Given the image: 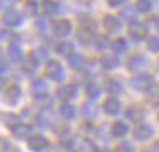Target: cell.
I'll return each mask as SVG.
<instances>
[{
	"label": "cell",
	"instance_id": "e0dca14e",
	"mask_svg": "<svg viewBox=\"0 0 159 152\" xmlns=\"http://www.w3.org/2000/svg\"><path fill=\"white\" fill-rule=\"evenodd\" d=\"M80 28H82L84 33H87V34H91V33L96 29V22H94L93 17H87V16H84L82 19H80Z\"/></svg>",
	"mask_w": 159,
	"mask_h": 152
},
{
	"label": "cell",
	"instance_id": "ab89813d",
	"mask_svg": "<svg viewBox=\"0 0 159 152\" xmlns=\"http://www.w3.org/2000/svg\"><path fill=\"white\" fill-rule=\"evenodd\" d=\"M4 86H5V79L4 77H0V91L4 89Z\"/></svg>",
	"mask_w": 159,
	"mask_h": 152
},
{
	"label": "cell",
	"instance_id": "83f0119b",
	"mask_svg": "<svg viewBox=\"0 0 159 152\" xmlns=\"http://www.w3.org/2000/svg\"><path fill=\"white\" fill-rule=\"evenodd\" d=\"M94 46H96L98 50H103L108 46V38L106 36H98L96 39H94Z\"/></svg>",
	"mask_w": 159,
	"mask_h": 152
},
{
	"label": "cell",
	"instance_id": "f546056e",
	"mask_svg": "<svg viewBox=\"0 0 159 152\" xmlns=\"http://www.w3.org/2000/svg\"><path fill=\"white\" fill-rule=\"evenodd\" d=\"M34 99L41 104H48L50 103V96L46 92H34Z\"/></svg>",
	"mask_w": 159,
	"mask_h": 152
},
{
	"label": "cell",
	"instance_id": "d590c367",
	"mask_svg": "<svg viewBox=\"0 0 159 152\" xmlns=\"http://www.w3.org/2000/svg\"><path fill=\"white\" fill-rule=\"evenodd\" d=\"M116 152H134V149H132L128 144H125V142H123V144H120L116 147Z\"/></svg>",
	"mask_w": 159,
	"mask_h": 152
},
{
	"label": "cell",
	"instance_id": "52a82bcc",
	"mask_svg": "<svg viewBox=\"0 0 159 152\" xmlns=\"http://www.w3.org/2000/svg\"><path fill=\"white\" fill-rule=\"evenodd\" d=\"M19 97H21V89H19V86L11 84V86L7 87V91H5V101H7L9 104H16Z\"/></svg>",
	"mask_w": 159,
	"mask_h": 152
},
{
	"label": "cell",
	"instance_id": "ba28073f",
	"mask_svg": "<svg viewBox=\"0 0 159 152\" xmlns=\"http://www.w3.org/2000/svg\"><path fill=\"white\" fill-rule=\"evenodd\" d=\"M103 108H104V111H106L108 114H116V113H120L121 104H120V101H118L116 97L111 96V97H108V99L104 101Z\"/></svg>",
	"mask_w": 159,
	"mask_h": 152
},
{
	"label": "cell",
	"instance_id": "603a6c76",
	"mask_svg": "<svg viewBox=\"0 0 159 152\" xmlns=\"http://www.w3.org/2000/svg\"><path fill=\"white\" fill-rule=\"evenodd\" d=\"M101 65H103L104 69H115V67L118 65V58L116 56H103V58H101Z\"/></svg>",
	"mask_w": 159,
	"mask_h": 152
},
{
	"label": "cell",
	"instance_id": "b9f144b4",
	"mask_svg": "<svg viewBox=\"0 0 159 152\" xmlns=\"http://www.w3.org/2000/svg\"><path fill=\"white\" fill-rule=\"evenodd\" d=\"M96 152H108V150H96Z\"/></svg>",
	"mask_w": 159,
	"mask_h": 152
},
{
	"label": "cell",
	"instance_id": "d6986e66",
	"mask_svg": "<svg viewBox=\"0 0 159 152\" xmlns=\"http://www.w3.org/2000/svg\"><path fill=\"white\" fill-rule=\"evenodd\" d=\"M111 132H113L115 137H123V135L128 132V128H127V125L121 123V121H115L113 127H111Z\"/></svg>",
	"mask_w": 159,
	"mask_h": 152
},
{
	"label": "cell",
	"instance_id": "f1b7e54d",
	"mask_svg": "<svg viewBox=\"0 0 159 152\" xmlns=\"http://www.w3.org/2000/svg\"><path fill=\"white\" fill-rule=\"evenodd\" d=\"M121 17H123L125 21H134L135 22V11H134V7L125 9V11L121 12Z\"/></svg>",
	"mask_w": 159,
	"mask_h": 152
},
{
	"label": "cell",
	"instance_id": "9c48e42d",
	"mask_svg": "<svg viewBox=\"0 0 159 152\" xmlns=\"http://www.w3.org/2000/svg\"><path fill=\"white\" fill-rule=\"evenodd\" d=\"M103 26L106 28L108 33H115V31H118V29H120V19L115 17V16H104Z\"/></svg>",
	"mask_w": 159,
	"mask_h": 152
},
{
	"label": "cell",
	"instance_id": "4dcf8cb0",
	"mask_svg": "<svg viewBox=\"0 0 159 152\" xmlns=\"http://www.w3.org/2000/svg\"><path fill=\"white\" fill-rule=\"evenodd\" d=\"M84 63V58L80 55H72L70 56V65L74 67V69H77V67H80Z\"/></svg>",
	"mask_w": 159,
	"mask_h": 152
},
{
	"label": "cell",
	"instance_id": "f35d334b",
	"mask_svg": "<svg viewBox=\"0 0 159 152\" xmlns=\"http://www.w3.org/2000/svg\"><path fill=\"white\" fill-rule=\"evenodd\" d=\"M152 152H159V142H156V144L152 145Z\"/></svg>",
	"mask_w": 159,
	"mask_h": 152
},
{
	"label": "cell",
	"instance_id": "8d00e7d4",
	"mask_svg": "<svg viewBox=\"0 0 159 152\" xmlns=\"http://www.w3.org/2000/svg\"><path fill=\"white\" fill-rule=\"evenodd\" d=\"M125 2H127V0H108V5H110V7H120Z\"/></svg>",
	"mask_w": 159,
	"mask_h": 152
},
{
	"label": "cell",
	"instance_id": "ffe728a7",
	"mask_svg": "<svg viewBox=\"0 0 159 152\" xmlns=\"http://www.w3.org/2000/svg\"><path fill=\"white\" fill-rule=\"evenodd\" d=\"M106 89H108V92H111V94H120L121 92V82L120 80H115V79H110L106 82Z\"/></svg>",
	"mask_w": 159,
	"mask_h": 152
},
{
	"label": "cell",
	"instance_id": "5bb4252c",
	"mask_svg": "<svg viewBox=\"0 0 159 152\" xmlns=\"http://www.w3.org/2000/svg\"><path fill=\"white\" fill-rule=\"evenodd\" d=\"M21 67L26 74H31V72H34L36 67H38V60H36L34 56H26V58L22 60Z\"/></svg>",
	"mask_w": 159,
	"mask_h": 152
},
{
	"label": "cell",
	"instance_id": "44dd1931",
	"mask_svg": "<svg viewBox=\"0 0 159 152\" xmlns=\"http://www.w3.org/2000/svg\"><path fill=\"white\" fill-rule=\"evenodd\" d=\"M60 114H62L63 118H74L75 116V108L69 103H63L62 108H60Z\"/></svg>",
	"mask_w": 159,
	"mask_h": 152
},
{
	"label": "cell",
	"instance_id": "ac0fdd59",
	"mask_svg": "<svg viewBox=\"0 0 159 152\" xmlns=\"http://www.w3.org/2000/svg\"><path fill=\"white\" fill-rule=\"evenodd\" d=\"M43 12H45L46 16L57 14V12H58V4L53 2V0H45V2H43Z\"/></svg>",
	"mask_w": 159,
	"mask_h": 152
},
{
	"label": "cell",
	"instance_id": "3957f363",
	"mask_svg": "<svg viewBox=\"0 0 159 152\" xmlns=\"http://www.w3.org/2000/svg\"><path fill=\"white\" fill-rule=\"evenodd\" d=\"M46 75L52 77L53 80H60L63 77L62 65H60L58 62H55V60H50V62L46 63Z\"/></svg>",
	"mask_w": 159,
	"mask_h": 152
},
{
	"label": "cell",
	"instance_id": "5b68a950",
	"mask_svg": "<svg viewBox=\"0 0 159 152\" xmlns=\"http://www.w3.org/2000/svg\"><path fill=\"white\" fill-rule=\"evenodd\" d=\"M75 92H77L75 86L67 84V86H60L58 89H57V97L62 99V101H69V99H72V97L75 96Z\"/></svg>",
	"mask_w": 159,
	"mask_h": 152
},
{
	"label": "cell",
	"instance_id": "74e56055",
	"mask_svg": "<svg viewBox=\"0 0 159 152\" xmlns=\"http://www.w3.org/2000/svg\"><path fill=\"white\" fill-rule=\"evenodd\" d=\"M7 69H9L7 60H5V58H0V74H2V72H7Z\"/></svg>",
	"mask_w": 159,
	"mask_h": 152
},
{
	"label": "cell",
	"instance_id": "484cf974",
	"mask_svg": "<svg viewBox=\"0 0 159 152\" xmlns=\"http://www.w3.org/2000/svg\"><path fill=\"white\" fill-rule=\"evenodd\" d=\"M147 48L151 50L152 53H159V38L157 36H151V38H147Z\"/></svg>",
	"mask_w": 159,
	"mask_h": 152
},
{
	"label": "cell",
	"instance_id": "8fae6325",
	"mask_svg": "<svg viewBox=\"0 0 159 152\" xmlns=\"http://www.w3.org/2000/svg\"><path fill=\"white\" fill-rule=\"evenodd\" d=\"M144 65H145V58L142 55H135L128 60V70H132V72H139L140 69H144Z\"/></svg>",
	"mask_w": 159,
	"mask_h": 152
},
{
	"label": "cell",
	"instance_id": "9a60e30c",
	"mask_svg": "<svg viewBox=\"0 0 159 152\" xmlns=\"http://www.w3.org/2000/svg\"><path fill=\"white\" fill-rule=\"evenodd\" d=\"M11 130H12V133H14L16 137H19V138L28 137V133H29V127H28V125H22V123L11 125Z\"/></svg>",
	"mask_w": 159,
	"mask_h": 152
},
{
	"label": "cell",
	"instance_id": "7c38bea8",
	"mask_svg": "<svg viewBox=\"0 0 159 152\" xmlns=\"http://www.w3.org/2000/svg\"><path fill=\"white\" fill-rule=\"evenodd\" d=\"M46 145H48V140H46L45 137H41V135H34V137H31V140H29V147H31L33 150H43Z\"/></svg>",
	"mask_w": 159,
	"mask_h": 152
},
{
	"label": "cell",
	"instance_id": "1f68e13d",
	"mask_svg": "<svg viewBox=\"0 0 159 152\" xmlns=\"http://www.w3.org/2000/svg\"><path fill=\"white\" fill-rule=\"evenodd\" d=\"M36 12H38L36 4L34 2H28V4H26V14L28 16H36Z\"/></svg>",
	"mask_w": 159,
	"mask_h": 152
},
{
	"label": "cell",
	"instance_id": "836d02e7",
	"mask_svg": "<svg viewBox=\"0 0 159 152\" xmlns=\"http://www.w3.org/2000/svg\"><path fill=\"white\" fill-rule=\"evenodd\" d=\"M11 150V144L5 138H0V152H9Z\"/></svg>",
	"mask_w": 159,
	"mask_h": 152
},
{
	"label": "cell",
	"instance_id": "e575fe53",
	"mask_svg": "<svg viewBox=\"0 0 159 152\" xmlns=\"http://www.w3.org/2000/svg\"><path fill=\"white\" fill-rule=\"evenodd\" d=\"M98 149L93 145V142H84V145H82V152H96Z\"/></svg>",
	"mask_w": 159,
	"mask_h": 152
},
{
	"label": "cell",
	"instance_id": "60d3db41",
	"mask_svg": "<svg viewBox=\"0 0 159 152\" xmlns=\"http://www.w3.org/2000/svg\"><path fill=\"white\" fill-rule=\"evenodd\" d=\"M154 24H156V28H157V31H159V17L156 19V21H154Z\"/></svg>",
	"mask_w": 159,
	"mask_h": 152
},
{
	"label": "cell",
	"instance_id": "4fadbf2b",
	"mask_svg": "<svg viewBox=\"0 0 159 152\" xmlns=\"http://www.w3.org/2000/svg\"><path fill=\"white\" fill-rule=\"evenodd\" d=\"M57 53L62 56H72L74 55V45L69 41H60L57 45Z\"/></svg>",
	"mask_w": 159,
	"mask_h": 152
},
{
	"label": "cell",
	"instance_id": "8992f818",
	"mask_svg": "<svg viewBox=\"0 0 159 152\" xmlns=\"http://www.w3.org/2000/svg\"><path fill=\"white\" fill-rule=\"evenodd\" d=\"M134 137L137 140H147V138L152 137V128L149 125H144V123H139L137 127L134 128Z\"/></svg>",
	"mask_w": 159,
	"mask_h": 152
},
{
	"label": "cell",
	"instance_id": "7402d4cb",
	"mask_svg": "<svg viewBox=\"0 0 159 152\" xmlns=\"http://www.w3.org/2000/svg\"><path fill=\"white\" fill-rule=\"evenodd\" d=\"M99 92H101V91H99V87H98L96 84L91 82V84H87V86H86V94H87L89 99H96V97L99 96Z\"/></svg>",
	"mask_w": 159,
	"mask_h": 152
},
{
	"label": "cell",
	"instance_id": "6da1fadb",
	"mask_svg": "<svg viewBox=\"0 0 159 152\" xmlns=\"http://www.w3.org/2000/svg\"><path fill=\"white\" fill-rule=\"evenodd\" d=\"M152 84H154V79L151 75H147V74H139V75H135L132 79V87L137 91H147Z\"/></svg>",
	"mask_w": 159,
	"mask_h": 152
},
{
	"label": "cell",
	"instance_id": "277c9868",
	"mask_svg": "<svg viewBox=\"0 0 159 152\" xmlns=\"http://www.w3.org/2000/svg\"><path fill=\"white\" fill-rule=\"evenodd\" d=\"M128 33L134 39H144L145 34H147V28H145L144 22H132L130 28H128Z\"/></svg>",
	"mask_w": 159,
	"mask_h": 152
},
{
	"label": "cell",
	"instance_id": "d6a6232c",
	"mask_svg": "<svg viewBox=\"0 0 159 152\" xmlns=\"http://www.w3.org/2000/svg\"><path fill=\"white\" fill-rule=\"evenodd\" d=\"M33 87H34L36 92H45V82H43L41 79L34 80V82H33Z\"/></svg>",
	"mask_w": 159,
	"mask_h": 152
},
{
	"label": "cell",
	"instance_id": "7a4b0ae2",
	"mask_svg": "<svg viewBox=\"0 0 159 152\" xmlns=\"http://www.w3.org/2000/svg\"><path fill=\"white\" fill-rule=\"evenodd\" d=\"M52 29L57 36H67L72 31V24H70V21H67V19H57L52 24Z\"/></svg>",
	"mask_w": 159,
	"mask_h": 152
},
{
	"label": "cell",
	"instance_id": "cb8c5ba5",
	"mask_svg": "<svg viewBox=\"0 0 159 152\" xmlns=\"http://www.w3.org/2000/svg\"><path fill=\"white\" fill-rule=\"evenodd\" d=\"M111 48L115 50V53H123L125 50H127V41H125L123 38L115 39V41H113V45H111Z\"/></svg>",
	"mask_w": 159,
	"mask_h": 152
},
{
	"label": "cell",
	"instance_id": "30bf717a",
	"mask_svg": "<svg viewBox=\"0 0 159 152\" xmlns=\"http://www.w3.org/2000/svg\"><path fill=\"white\" fill-rule=\"evenodd\" d=\"M21 21H22V16L17 11H7L4 16V22L7 26H17L21 24Z\"/></svg>",
	"mask_w": 159,
	"mask_h": 152
},
{
	"label": "cell",
	"instance_id": "4316f807",
	"mask_svg": "<svg viewBox=\"0 0 159 152\" xmlns=\"http://www.w3.org/2000/svg\"><path fill=\"white\" fill-rule=\"evenodd\" d=\"M9 56H11L14 62H17V60H21V50L17 48L16 45H12L11 48H9Z\"/></svg>",
	"mask_w": 159,
	"mask_h": 152
},
{
	"label": "cell",
	"instance_id": "d4e9b609",
	"mask_svg": "<svg viewBox=\"0 0 159 152\" xmlns=\"http://www.w3.org/2000/svg\"><path fill=\"white\" fill-rule=\"evenodd\" d=\"M139 12H149L152 9V2L151 0H137V4H135Z\"/></svg>",
	"mask_w": 159,
	"mask_h": 152
},
{
	"label": "cell",
	"instance_id": "2e32d148",
	"mask_svg": "<svg viewBox=\"0 0 159 152\" xmlns=\"http://www.w3.org/2000/svg\"><path fill=\"white\" fill-rule=\"evenodd\" d=\"M127 118L132 121H140L144 118V113L139 106H128L127 108Z\"/></svg>",
	"mask_w": 159,
	"mask_h": 152
}]
</instances>
